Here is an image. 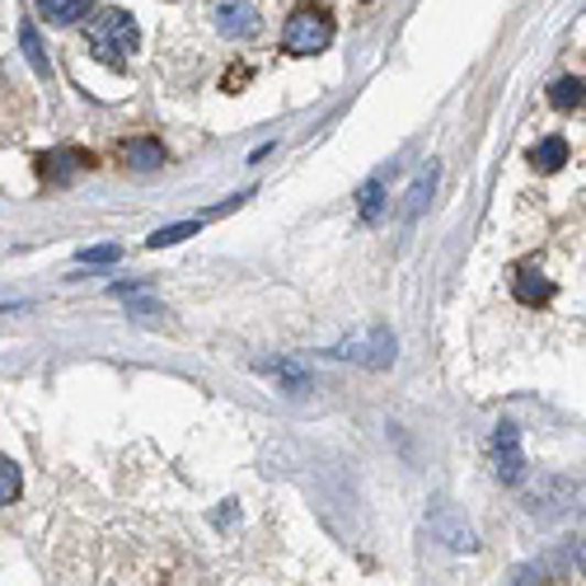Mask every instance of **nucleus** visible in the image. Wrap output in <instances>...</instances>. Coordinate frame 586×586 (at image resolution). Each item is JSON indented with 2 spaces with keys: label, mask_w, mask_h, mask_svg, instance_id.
I'll return each instance as SVG.
<instances>
[{
  "label": "nucleus",
  "mask_w": 586,
  "mask_h": 586,
  "mask_svg": "<svg viewBox=\"0 0 586 586\" xmlns=\"http://www.w3.org/2000/svg\"><path fill=\"white\" fill-rule=\"evenodd\" d=\"M85 43H89V52H95L99 62L118 66V62L132 57V52H141V29H137V20L127 10H104V14L89 20Z\"/></svg>",
  "instance_id": "f257e3e1"
},
{
  "label": "nucleus",
  "mask_w": 586,
  "mask_h": 586,
  "mask_svg": "<svg viewBox=\"0 0 586 586\" xmlns=\"http://www.w3.org/2000/svg\"><path fill=\"white\" fill-rule=\"evenodd\" d=\"M334 14H328L324 6H296L291 10V20L282 29V47L291 52V57H319V52H328V43H334Z\"/></svg>",
  "instance_id": "f03ea898"
},
{
  "label": "nucleus",
  "mask_w": 586,
  "mask_h": 586,
  "mask_svg": "<svg viewBox=\"0 0 586 586\" xmlns=\"http://www.w3.org/2000/svg\"><path fill=\"white\" fill-rule=\"evenodd\" d=\"M492 469H498V479L511 484V488L525 479V451H521V427L517 423L492 427Z\"/></svg>",
  "instance_id": "7ed1b4c3"
},
{
  "label": "nucleus",
  "mask_w": 586,
  "mask_h": 586,
  "mask_svg": "<svg viewBox=\"0 0 586 586\" xmlns=\"http://www.w3.org/2000/svg\"><path fill=\"white\" fill-rule=\"evenodd\" d=\"M427 530L436 540H442L446 549H455V554H474V549H479V540H474V530H469V521L460 517V511H455L446 498L436 502L432 511H427Z\"/></svg>",
  "instance_id": "20e7f679"
},
{
  "label": "nucleus",
  "mask_w": 586,
  "mask_h": 586,
  "mask_svg": "<svg viewBox=\"0 0 586 586\" xmlns=\"http://www.w3.org/2000/svg\"><path fill=\"white\" fill-rule=\"evenodd\" d=\"M334 357H347V361H361V366H390L394 361V334L390 328H371L366 338H347L334 347Z\"/></svg>",
  "instance_id": "39448f33"
},
{
  "label": "nucleus",
  "mask_w": 586,
  "mask_h": 586,
  "mask_svg": "<svg viewBox=\"0 0 586 586\" xmlns=\"http://www.w3.org/2000/svg\"><path fill=\"white\" fill-rule=\"evenodd\" d=\"M216 29H221V39H253L259 33V14H253L249 0H221L216 6Z\"/></svg>",
  "instance_id": "423d86ee"
},
{
  "label": "nucleus",
  "mask_w": 586,
  "mask_h": 586,
  "mask_svg": "<svg viewBox=\"0 0 586 586\" xmlns=\"http://www.w3.org/2000/svg\"><path fill=\"white\" fill-rule=\"evenodd\" d=\"M511 296H517L521 305H530V310H540V305L554 301V282H549L540 268H521L517 278H511Z\"/></svg>",
  "instance_id": "0eeeda50"
},
{
  "label": "nucleus",
  "mask_w": 586,
  "mask_h": 586,
  "mask_svg": "<svg viewBox=\"0 0 586 586\" xmlns=\"http://www.w3.org/2000/svg\"><path fill=\"white\" fill-rule=\"evenodd\" d=\"M39 164H43V174H47L52 183H70L76 174H85L89 164H95V155H89V151H52V155H43Z\"/></svg>",
  "instance_id": "6e6552de"
},
{
  "label": "nucleus",
  "mask_w": 586,
  "mask_h": 586,
  "mask_svg": "<svg viewBox=\"0 0 586 586\" xmlns=\"http://www.w3.org/2000/svg\"><path fill=\"white\" fill-rule=\"evenodd\" d=\"M89 10H95V0H39V14L47 24H57V29L80 24Z\"/></svg>",
  "instance_id": "1a4fd4ad"
},
{
  "label": "nucleus",
  "mask_w": 586,
  "mask_h": 586,
  "mask_svg": "<svg viewBox=\"0 0 586 586\" xmlns=\"http://www.w3.org/2000/svg\"><path fill=\"white\" fill-rule=\"evenodd\" d=\"M357 211H361L366 226L380 221V211H384V178H366L361 183V188H357Z\"/></svg>",
  "instance_id": "9d476101"
},
{
  "label": "nucleus",
  "mask_w": 586,
  "mask_h": 586,
  "mask_svg": "<svg viewBox=\"0 0 586 586\" xmlns=\"http://www.w3.org/2000/svg\"><path fill=\"white\" fill-rule=\"evenodd\" d=\"M530 164H535V170H544V174L563 170V164H567V141L563 137H544L535 151H530Z\"/></svg>",
  "instance_id": "9b49d317"
},
{
  "label": "nucleus",
  "mask_w": 586,
  "mask_h": 586,
  "mask_svg": "<svg viewBox=\"0 0 586 586\" xmlns=\"http://www.w3.org/2000/svg\"><path fill=\"white\" fill-rule=\"evenodd\" d=\"M127 164H132V170H160V164H164V145L151 141V137H141V141L127 145Z\"/></svg>",
  "instance_id": "f8f14e48"
},
{
  "label": "nucleus",
  "mask_w": 586,
  "mask_h": 586,
  "mask_svg": "<svg viewBox=\"0 0 586 586\" xmlns=\"http://www.w3.org/2000/svg\"><path fill=\"white\" fill-rule=\"evenodd\" d=\"M259 371H268V376H282L286 380V394H305L310 390V376L301 371V366L296 361H259Z\"/></svg>",
  "instance_id": "ddd939ff"
},
{
  "label": "nucleus",
  "mask_w": 586,
  "mask_h": 586,
  "mask_svg": "<svg viewBox=\"0 0 586 586\" xmlns=\"http://www.w3.org/2000/svg\"><path fill=\"white\" fill-rule=\"evenodd\" d=\"M197 230H203V216H197V221H178V226H160L145 245H151V249H170V245H183V240H188V235H197Z\"/></svg>",
  "instance_id": "4468645a"
},
{
  "label": "nucleus",
  "mask_w": 586,
  "mask_h": 586,
  "mask_svg": "<svg viewBox=\"0 0 586 586\" xmlns=\"http://www.w3.org/2000/svg\"><path fill=\"white\" fill-rule=\"evenodd\" d=\"M20 43H24V57H29V66L39 70V76L47 80L52 76V66H47V52H43V43H39V29L33 24H20Z\"/></svg>",
  "instance_id": "2eb2a0df"
},
{
  "label": "nucleus",
  "mask_w": 586,
  "mask_h": 586,
  "mask_svg": "<svg viewBox=\"0 0 586 586\" xmlns=\"http://www.w3.org/2000/svg\"><path fill=\"white\" fill-rule=\"evenodd\" d=\"M549 104L563 108V113H573V108H582V80H577V76L554 80V89H549Z\"/></svg>",
  "instance_id": "dca6fc26"
},
{
  "label": "nucleus",
  "mask_w": 586,
  "mask_h": 586,
  "mask_svg": "<svg viewBox=\"0 0 586 586\" xmlns=\"http://www.w3.org/2000/svg\"><path fill=\"white\" fill-rule=\"evenodd\" d=\"M432 188H436V164H427V174L413 183V193H409V207H404V211H409V221H413V216H417V211H423V207L432 203Z\"/></svg>",
  "instance_id": "f3484780"
},
{
  "label": "nucleus",
  "mask_w": 586,
  "mask_h": 586,
  "mask_svg": "<svg viewBox=\"0 0 586 586\" xmlns=\"http://www.w3.org/2000/svg\"><path fill=\"white\" fill-rule=\"evenodd\" d=\"M20 465L14 460H6V455H0V507H10L14 498H20Z\"/></svg>",
  "instance_id": "a211bd4d"
},
{
  "label": "nucleus",
  "mask_w": 586,
  "mask_h": 586,
  "mask_svg": "<svg viewBox=\"0 0 586 586\" xmlns=\"http://www.w3.org/2000/svg\"><path fill=\"white\" fill-rule=\"evenodd\" d=\"M122 259V245H95V249H80L76 263H89V268H108Z\"/></svg>",
  "instance_id": "6ab92c4d"
}]
</instances>
